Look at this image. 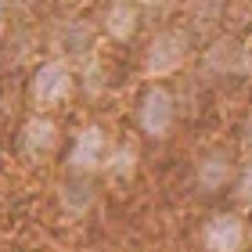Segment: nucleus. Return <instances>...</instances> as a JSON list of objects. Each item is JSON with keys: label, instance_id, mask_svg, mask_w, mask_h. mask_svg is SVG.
<instances>
[{"label": "nucleus", "instance_id": "5", "mask_svg": "<svg viewBox=\"0 0 252 252\" xmlns=\"http://www.w3.org/2000/svg\"><path fill=\"white\" fill-rule=\"evenodd\" d=\"M205 249L209 252H242L245 249V220L238 213H216L205 223Z\"/></svg>", "mask_w": 252, "mask_h": 252}, {"label": "nucleus", "instance_id": "14", "mask_svg": "<svg viewBox=\"0 0 252 252\" xmlns=\"http://www.w3.org/2000/svg\"><path fill=\"white\" fill-rule=\"evenodd\" d=\"M11 15V0H0V29H4V22Z\"/></svg>", "mask_w": 252, "mask_h": 252}, {"label": "nucleus", "instance_id": "9", "mask_svg": "<svg viewBox=\"0 0 252 252\" xmlns=\"http://www.w3.org/2000/svg\"><path fill=\"white\" fill-rule=\"evenodd\" d=\"M62 202L68 213H87L90 202H94V180H90V173H72L62 184Z\"/></svg>", "mask_w": 252, "mask_h": 252}, {"label": "nucleus", "instance_id": "1", "mask_svg": "<svg viewBox=\"0 0 252 252\" xmlns=\"http://www.w3.org/2000/svg\"><path fill=\"white\" fill-rule=\"evenodd\" d=\"M173 123H177V101L169 94V87L148 83L141 101H137V126H141V133L162 141V137H169Z\"/></svg>", "mask_w": 252, "mask_h": 252}, {"label": "nucleus", "instance_id": "7", "mask_svg": "<svg viewBox=\"0 0 252 252\" xmlns=\"http://www.w3.org/2000/svg\"><path fill=\"white\" fill-rule=\"evenodd\" d=\"M234 177V166H231V155L223 152H209L198 158V169H194V184H198V191L213 194V191H223L227 184H231Z\"/></svg>", "mask_w": 252, "mask_h": 252}, {"label": "nucleus", "instance_id": "12", "mask_svg": "<svg viewBox=\"0 0 252 252\" xmlns=\"http://www.w3.org/2000/svg\"><path fill=\"white\" fill-rule=\"evenodd\" d=\"M234 194H238V205H242V209H249V205H252V166L238 177V191H234Z\"/></svg>", "mask_w": 252, "mask_h": 252}, {"label": "nucleus", "instance_id": "11", "mask_svg": "<svg viewBox=\"0 0 252 252\" xmlns=\"http://www.w3.org/2000/svg\"><path fill=\"white\" fill-rule=\"evenodd\" d=\"M238 54V47L231 40H220L216 43V47H209V54H205V65L213 68V72H227V68H231V58Z\"/></svg>", "mask_w": 252, "mask_h": 252}, {"label": "nucleus", "instance_id": "2", "mask_svg": "<svg viewBox=\"0 0 252 252\" xmlns=\"http://www.w3.org/2000/svg\"><path fill=\"white\" fill-rule=\"evenodd\" d=\"M72 87H76L72 65L65 58H51V62H43L36 72H32L29 94H32V101H36L40 108H54V105H62V101L72 94Z\"/></svg>", "mask_w": 252, "mask_h": 252}, {"label": "nucleus", "instance_id": "10", "mask_svg": "<svg viewBox=\"0 0 252 252\" xmlns=\"http://www.w3.org/2000/svg\"><path fill=\"white\" fill-rule=\"evenodd\" d=\"M108 173L112 177H133V169H137V148L133 144H119V148H112L108 152Z\"/></svg>", "mask_w": 252, "mask_h": 252}, {"label": "nucleus", "instance_id": "6", "mask_svg": "<svg viewBox=\"0 0 252 252\" xmlns=\"http://www.w3.org/2000/svg\"><path fill=\"white\" fill-rule=\"evenodd\" d=\"M105 32L112 40H133V32L137 26H141V7H137V0H108V7H105Z\"/></svg>", "mask_w": 252, "mask_h": 252}, {"label": "nucleus", "instance_id": "13", "mask_svg": "<svg viewBox=\"0 0 252 252\" xmlns=\"http://www.w3.org/2000/svg\"><path fill=\"white\" fill-rule=\"evenodd\" d=\"M242 144L252 148V108H249V116H245V123H242Z\"/></svg>", "mask_w": 252, "mask_h": 252}, {"label": "nucleus", "instance_id": "3", "mask_svg": "<svg viewBox=\"0 0 252 252\" xmlns=\"http://www.w3.org/2000/svg\"><path fill=\"white\" fill-rule=\"evenodd\" d=\"M108 152H112V141H108L105 126H97V123L83 126L76 133L72 148H68V173H90L94 177L97 169H105Z\"/></svg>", "mask_w": 252, "mask_h": 252}, {"label": "nucleus", "instance_id": "8", "mask_svg": "<svg viewBox=\"0 0 252 252\" xmlns=\"http://www.w3.org/2000/svg\"><path fill=\"white\" fill-rule=\"evenodd\" d=\"M58 148V126H54L47 116H36L22 126V152L29 158H43Z\"/></svg>", "mask_w": 252, "mask_h": 252}, {"label": "nucleus", "instance_id": "4", "mask_svg": "<svg viewBox=\"0 0 252 252\" xmlns=\"http://www.w3.org/2000/svg\"><path fill=\"white\" fill-rule=\"evenodd\" d=\"M184 58H188V32L184 29H162L148 43L144 68H148V76H169L184 65Z\"/></svg>", "mask_w": 252, "mask_h": 252}]
</instances>
